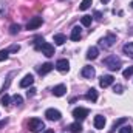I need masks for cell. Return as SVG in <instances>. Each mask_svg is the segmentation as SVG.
Wrapping results in <instances>:
<instances>
[{"mask_svg":"<svg viewBox=\"0 0 133 133\" xmlns=\"http://www.w3.org/2000/svg\"><path fill=\"white\" fill-rule=\"evenodd\" d=\"M102 64L107 66L108 70H111V71H118V70H121V66H122L121 59H119L118 56H115V54H111V56H107V57L102 61Z\"/></svg>","mask_w":133,"mask_h":133,"instance_id":"6da1fadb","label":"cell"},{"mask_svg":"<svg viewBox=\"0 0 133 133\" xmlns=\"http://www.w3.org/2000/svg\"><path fill=\"white\" fill-rule=\"evenodd\" d=\"M115 42H116V36L115 34H107L99 40V46L104 48V50H108V48H111L115 45Z\"/></svg>","mask_w":133,"mask_h":133,"instance_id":"7a4b0ae2","label":"cell"},{"mask_svg":"<svg viewBox=\"0 0 133 133\" xmlns=\"http://www.w3.org/2000/svg\"><path fill=\"white\" fill-rule=\"evenodd\" d=\"M28 129L34 133H39L42 132L43 129H45V124H43V121L42 119H39V118H33V119H30V122H28Z\"/></svg>","mask_w":133,"mask_h":133,"instance_id":"3957f363","label":"cell"},{"mask_svg":"<svg viewBox=\"0 0 133 133\" xmlns=\"http://www.w3.org/2000/svg\"><path fill=\"white\" fill-rule=\"evenodd\" d=\"M87 116H88V110H87V108H84V107H77V108H74V110H73V118H74L77 122L84 121Z\"/></svg>","mask_w":133,"mask_h":133,"instance_id":"277c9868","label":"cell"},{"mask_svg":"<svg viewBox=\"0 0 133 133\" xmlns=\"http://www.w3.org/2000/svg\"><path fill=\"white\" fill-rule=\"evenodd\" d=\"M37 48H39V50L42 51V54H45L46 57L54 56V46H53L51 43H48V42H42V45H39Z\"/></svg>","mask_w":133,"mask_h":133,"instance_id":"5b68a950","label":"cell"},{"mask_svg":"<svg viewBox=\"0 0 133 133\" xmlns=\"http://www.w3.org/2000/svg\"><path fill=\"white\" fill-rule=\"evenodd\" d=\"M45 116H46V119H50V121H59V119L62 118V113H61L59 110H56V108H48V110L45 111Z\"/></svg>","mask_w":133,"mask_h":133,"instance_id":"8992f818","label":"cell"},{"mask_svg":"<svg viewBox=\"0 0 133 133\" xmlns=\"http://www.w3.org/2000/svg\"><path fill=\"white\" fill-rule=\"evenodd\" d=\"M113 82H115V77H113L111 74H104V76L99 79V85L102 87V88H107V87L113 85Z\"/></svg>","mask_w":133,"mask_h":133,"instance_id":"52a82bcc","label":"cell"},{"mask_svg":"<svg viewBox=\"0 0 133 133\" xmlns=\"http://www.w3.org/2000/svg\"><path fill=\"white\" fill-rule=\"evenodd\" d=\"M42 23H43V19H42V17H33V19L28 22L26 30H30V31H31V30H37Z\"/></svg>","mask_w":133,"mask_h":133,"instance_id":"ba28073f","label":"cell"},{"mask_svg":"<svg viewBox=\"0 0 133 133\" xmlns=\"http://www.w3.org/2000/svg\"><path fill=\"white\" fill-rule=\"evenodd\" d=\"M56 70L61 71V73H66V71L70 70V62H68L66 59H59V61L56 62Z\"/></svg>","mask_w":133,"mask_h":133,"instance_id":"9c48e42d","label":"cell"},{"mask_svg":"<svg viewBox=\"0 0 133 133\" xmlns=\"http://www.w3.org/2000/svg\"><path fill=\"white\" fill-rule=\"evenodd\" d=\"M81 74L84 76V77H87V79H93L95 76H96V70L93 68V66L87 65L82 68V71H81Z\"/></svg>","mask_w":133,"mask_h":133,"instance_id":"30bf717a","label":"cell"},{"mask_svg":"<svg viewBox=\"0 0 133 133\" xmlns=\"http://www.w3.org/2000/svg\"><path fill=\"white\" fill-rule=\"evenodd\" d=\"M93 125H95V129H98V130H102L104 127H105V118L104 116H95V119H93Z\"/></svg>","mask_w":133,"mask_h":133,"instance_id":"8fae6325","label":"cell"},{"mask_svg":"<svg viewBox=\"0 0 133 133\" xmlns=\"http://www.w3.org/2000/svg\"><path fill=\"white\" fill-rule=\"evenodd\" d=\"M66 93V85L64 84H59V85H56L54 88H53V95L56 96V98H61V96H64Z\"/></svg>","mask_w":133,"mask_h":133,"instance_id":"7c38bea8","label":"cell"},{"mask_svg":"<svg viewBox=\"0 0 133 133\" xmlns=\"http://www.w3.org/2000/svg\"><path fill=\"white\" fill-rule=\"evenodd\" d=\"M34 84V77H33V74H26L22 81H20V87L22 88H28L30 85H33Z\"/></svg>","mask_w":133,"mask_h":133,"instance_id":"4fadbf2b","label":"cell"},{"mask_svg":"<svg viewBox=\"0 0 133 133\" xmlns=\"http://www.w3.org/2000/svg\"><path fill=\"white\" fill-rule=\"evenodd\" d=\"M53 64H50V62H46V64H43V65L42 66H39V68H37V71H39V74H42V76H43V74H46V73H50V71H51V70H53Z\"/></svg>","mask_w":133,"mask_h":133,"instance_id":"5bb4252c","label":"cell"},{"mask_svg":"<svg viewBox=\"0 0 133 133\" xmlns=\"http://www.w3.org/2000/svg\"><path fill=\"white\" fill-rule=\"evenodd\" d=\"M122 53H124L125 56H129L130 59H133V42L125 43V45L122 46Z\"/></svg>","mask_w":133,"mask_h":133,"instance_id":"9a60e30c","label":"cell"},{"mask_svg":"<svg viewBox=\"0 0 133 133\" xmlns=\"http://www.w3.org/2000/svg\"><path fill=\"white\" fill-rule=\"evenodd\" d=\"M98 54H99V50H98L96 46H91V48H88V51H87V59L95 61V59L98 57Z\"/></svg>","mask_w":133,"mask_h":133,"instance_id":"2e32d148","label":"cell"},{"mask_svg":"<svg viewBox=\"0 0 133 133\" xmlns=\"http://www.w3.org/2000/svg\"><path fill=\"white\" fill-rule=\"evenodd\" d=\"M85 99L91 101V102H96V101H98V91H96L95 88H90V90L87 91V95H85Z\"/></svg>","mask_w":133,"mask_h":133,"instance_id":"e0dca14e","label":"cell"},{"mask_svg":"<svg viewBox=\"0 0 133 133\" xmlns=\"http://www.w3.org/2000/svg\"><path fill=\"white\" fill-rule=\"evenodd\" d=\"M70 37H71V40L77 42V40H79V39L82 37V33H81V28H79V26H74V28L71 30V36H70Z\"/></svg>","mask_w":133,"mask_h":133,"instance_id":"ac0fdd59","label":"cell"},{"mask_svg":"<svg viewBox=\"0 0 133 133\" xmlns=\"http://www.w3.org/2000/svg\"><path fill=\"white\" fill-rule=\"evenodd\" d=\"M68 129H70L71 133H82V125H81V122H77V121L73 122V124H70Z\"/></svg>","mask_w":133,"mask_h":133,"instance_id":"d6986e66","label":"cell"},{"mask_svg":"<svg viewBox=\"0 0 133 133\" xmlns=\"http://www.w3.org/2000/svg\"><path fill=\"white\" fill-rule=\"evenodd\" d=\"M53 40H54V43H56V45H64V43L66 42V37L64 36V34H54Z\"/></svg>","mask_w":133,"mask_h":133,"instance_id":"ffe728a7","label":"cell"},{"mask_svg":"<svg viewBox=\"0 0 133 133\" xmlns=\"http://www.w3.org/2000/svg\"><path fill=\"white\" fill-rule=\"evenodd\" d=\"M91 22H93V17H91V16H84V17H81V23H82L84 26H90Z\"/></svg>","mask_w":133,"mask_h":133,"instance_id":"44dd1931","label":"cell"},{"mask_svg":"<svg viewBox=\"0 0 133 133\" xmlns=\"http://www.w3.org/2000/svg\"><path fill=\"white\" fill-rule=\"evenodd\" d=\"M91 5H93V0H82V3H81L79 9H81V11H87Z\"/></svg>","mask_w":133,"mask_h":133,"instance_id":"7402d4cb","label":"cell"},{"mask_svg":"<svg viewBox=\"0 0 133 133\" xmlns=\"http://www.w3.org/2000/svg\"><path fill=\"white\" fill-rule=\"evenodd\" d=\"M125 122H127V118H121V119L115 121V124H113V129H111V132H110V133H113L116 129H119V125H122V124H125Z\"/></svg>","mask_w":133,"mask_h":133,"instance_id":"603a6c76","label":"cell"},{"mask_svg":"<svg viewBox=\"0 0 133 133\" xmlns=\"http://www.w3.org/2000/svg\"><path fill=\"white\" fill-rule=\"evenodd\" d=\"M0 102H2V105H3V107H8V105L11 104V96L5 93V95L2 96V99H0Z\"/></svg>","mask_w":133,"mask_h":133,"instance_id":"cb8c5ba5","label":"cell"},{"mask_svg":"<svg viewBox=\"0 0 133 133\" xmlns=\"http://www.w3.org/2000/svg\"><path fill=\"white\" fill-rule=\"evenodd\" d=\"M11 102L16 104V105H22V104H23V98H22L20 95H14V96L11 98Z\"/></svg>","mask_w":133,"mask_h":133,"instance_id":"d4e9b609","label":"cell"},{"mask_svg":"<svg viewBox=\"0 0 133 133\" xmlns=\"http://www.w3.org/2000/svg\"><path fill=\"white\" fill-rule=\"evenodd\" d=\"M122 76H124L125 79L132 77V76H133V65H132V66H129V68H125V70L122 71Z\"/></svg>","mask_w":133,"mask_h":133,"instance_id":"484cf974","label":"cell"},{"mask_svg":"<svg viewBox=\"0 0 133 133\" xmlns=\"http://www.w3.org/2000/svg\"><path fill=\"white\" fill-rule=\"evenodd\" d=\"M12 76H14V73H9V76H8V79H6V84L2 87V93H5V91H6V88L9 87V84H11V77H12Z\"/></svg>","mask_w":133,"mask_h":133,"instance_id":"4316f807","label":"cell"},{"mask_svg":"<svg viewBox=\"0 0 133 133\" xmlns=\"http://www.w3.org/2000/svg\"><path fill=\"white\" fill-rule=\"evenodd\" d=\"M8 56H9V51H8V48H6V50H2V51H0V62L6 61V59H8Z\"/></svg>","mask_w":133,"mask_h":133,"instance_id":"83f0119b","label":"cell"},{"mask_svg":"<svg viewBox=\"0 0 133 133\" xmlns=\"http://www.w3.org/2000/svg\"><path fill=\"white\" fill-rule=\"evenodd\" d=\"M6 12H8V8H6V3H3V2H0V16H2V17H5V16H6Z\"/></svg>","mask_w":133,"mask_h":133,"instance_id":"f1b7e54d","label":"cell"},{"mask_svg":"<svg viewBox=\"0 0 133 133\" xmlns=\"http://www.w3.org/2000/svg\"><path fill=\"white\" fill-rule=\"evenodd\" d=\"M19 31H20V25H16V23H14V25L9 26V33L11 34H17Z\"/></svg>","mask_w":133,"mask_h":133,"instance_id":"f546056e","label":"cell"},{"mask_svg":"<svg viewBox=\"0 0 133 133\" xmlns=\"http://www.w3.org/2000/svg\"><path fill=\"white\" fill-rule=\"evenodd\" d=\"M119 133H133V129L130 125H122V127L119 129Z\"/></svg>","mask_w":133,"mask_h":133,"instance_id":"4dcf8cb0","label":"cell"},{"mask_svg":"<svg viewBox=\"0 0 133 133\" xmlns=\"http://www.w3.org/2000/svg\"><path fill=\"white\" fill-rule=\"evenodd\" d=\"M113 91H115V93H118V95H121V93L124 91V87H122V85H119V84H116V85H113Z\"/></svg>","mask_w":133,"mask_h":133,"instance_id":"1f68e13d","label":"cell"},{"mask_svg":"<svg viewBox=\"0 0 133 133\" xmlns=\"http://www.w3.org/2000/svg\"><path fill=\"white\" fill-rule=\"evenodd\" d=\"M19 50H20V46H19V45H11V46L8 48V51H9V53H17Z\"/></svg>","mask_w":133,"mask_h":133,"instance_id":"d6a6232c","label":"cell"},{"mask_svg":"<svg viewBox=\"0 0 133 133\" xmlns=\"http://www.w3.org/2000/svg\"><path fill=\"white\" fill-rule=\"evenodd\" d=\"M34 95H36V88H30V90L26 91V96H28V98H33Z\"/></svg>","mask_w":133,"mask_h":133,"instance_id":"836d02e7","label":"cell"},{"mask_svg":"<svg viewBox=\"0 0 133 133\" xmlns=\"http://www.w3.org/2000/svg\"><path fill=\"white\" fill-rule=\"evenodd\" d=\"M101 17H102L101 11H95V19H98V20H101Z\"/></svg>","mask_w":133,"mask_h":133,"instance_id":"e575fe53","label":"cell"},{"mask_svg":"<svg viewBox=\"0 0 133 133\" xmlns=\"http://www.w3.org/2000/svg\"><path fill=\"white\" fill-rule=\"evenodd\" d=\"M6 124H8V119H3V121H0V129H2V127H5Z\"/></svg>","mask_w":133,"mask_h":133,"instance_id":"d590c367","label":"cell"},{"mask_svg":"<svg viewBox=\"0 0 133 133\" xmlns=\"http://www.w3.org/2000/svg\"><path fill=\"white\" fill-rule=\"evenodd\" d=\"M43 133H54V132H53L51 129H48V130H45V132H43Z\"/></svg>","mask_w":133,"mask_h":133,"instance_id":"8d00e7d4","label":"cell"},{"mask_svg":"<svg viewBox=\"0 0 133 133\" xmlns=\"http://www.w3.org/2000/svg\"><path fill=\"white\" fill-rule=\"evenodd\" d=\"M101 2H102V3H104V5H105V3H108V2H110V0H101Z\"/></svg>","mask_w":133,"mask_h":133,"instance_id":"74e56055","label":"cell"},{"mask_svg":"<svg viewBox=\"0 0 133 133\" xmlns=\"http://www.w3.org/2000/svg\"><path fill=\"white\" fill-rule=\"evenodd\" d=\"M130 6H132V8H133V2H132V3H130Z\"/></svg>","mask_w":133,"mask_h":133,"instance_id":"f35d334b","label":"cell"}]
</instances>
